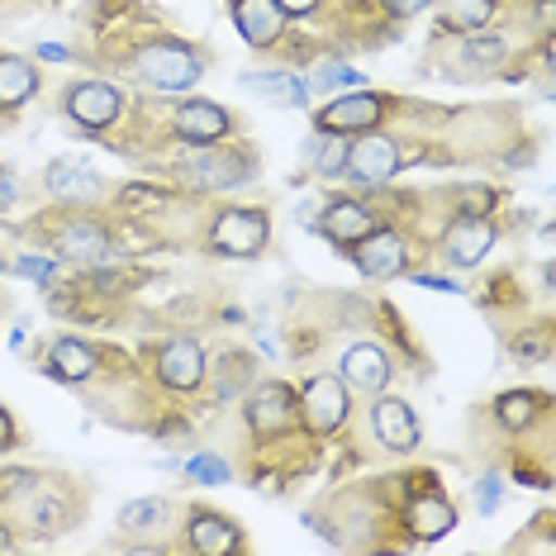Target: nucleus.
Listing matches in <instances>:
<instances>
[{
  "label": "nucleus",
  "mask_w": 556,
  "mask_h": 556,
  "mask_svg": "<svg viewBox=\"0 0 556 556\" xmlns=\"http://www.w3.org/2000/svg\"><path fill=\"white\" fill-rule=\"evenodd\" d=\"M457 528V509H452L442 495H424V500H414L409 504V533L414 538H442V533H452Z\"/></svg>",
  "instance_id": "19"
},
{
  "label": "nucleus",
  "mask_w": 556,
  "mask_h": 556,
  "mask_svg": "<svg viewBox=\"0 0 556 556\" xmlns=\"http://www.w3.org/2000/svg\"><path fill=\"white\" fill-rule=\"evenodd\" d=\"M58 248H62V257L100 262L105 257V229H96V224H72V229L58 238Z\"/></svg>",
  "instance_id": "24"
},
{
  "label": "nucleus",
  "mask_w": 556,
  "mask_h": 556,
  "mask_svg": "<svg viewBox=\"0 0 556 556\" xmlns=\"http://www.w3.org/2000/svg\"><path fill=\"white\" fill-rule=\"evenodd\" d=\"M490 243H495V224L485 214H466L447 229V262L452 267H476L490 252Z\"/></svg>",
  "instance_id": "9"
},
{
  "label": "nucleus",
  "mask_w": 556,
  "mask_h": 556,
  "mask_svg": "<svg viewBox=\"0 0 556 556\" xmlns=\"http://www.w3.org/2000/svg\"><path fill=\"white\" fill-rule=\"evenodd\" d=\"M376 119H381V100L366 96V91L333 100V105H324V115H319V124H324V129H333V134H343V129H371Z\"/></svg>",
  "instance_id": "16"
},
{
  "label": "nucleus",
  "mask_w": 556,
  "mask_h": 556,
  "mask_svg": "<svg viewBox=\"0 0 556 556\" xmlns=\"http://www.w3.org/2000/svg\"><path fill=\"white\" fill-rule=\"evenodd\" d=\"M5 547H10V538H5V533H0V552H5Z\"/></svg>",
  "instance_id": "41"
},
{
  "label": "nucleus",
  "mask_w": 556,
  "mask_h": 556,
  "mask_svg": "<svg viewBox=\"0 0 556 556\" xmlns=\"http://www.w3.org/2000/svg\"><path fill=\"white\" fill-rule=\"evenodd\" d=\"M466 58L480 62V67H500L504 43H500V39H471V43H466Z\"/></svg>",
  "instance_id": "29"
},
{
  "label": "nucleus",
  "mask_w": 556,
  "mask_h": 556,
  "mask_svg": "<svg viewBox=\"0 0 556 556\" xmlns=\"http://www.w3.org/2000/svg\"><path fill=\"white\" fill-rule=\"evenodd\" d=\"M343 386L362 390V395H381V390L390 386V357L376 343H357L343 352Z\"/></svg>",
  "instance_id": "8"
},
{
  "label": "nucleus",
  "mask_w": 556,
  "mask_h": 556,
  "mask_svg": "<svg viewBox=\"0 0 556 556\" xmlns=\"http://www.w3.org/2000/svg\"><path fill=\"white\" fill-rule=\"evenodd\" d=\"M243 91H257L267 105H281V110H300L309 100V91L300 86L295 77L286 72H267V77H243Z\"/></svg>",
  "instance_id": "21"
},
{
  "label": "nucleus",
  "mask_w": 556,
  "mask_h": 556,
  "mask_svg": "<svg viewBox=\"0 0 556 556\" xmlns=\"http://www.w3.org/2000/svg\"><path fill=\"white\" fill-rule=\"evenodd\" d=\"M357 267L366 276H376V281H390V276H400L404 271V243H400V233H366L362 238V248H357Z\"/></svg>",
  "instance_id": "14"
},
{
  "label": "nucleus",
  "mask_w": 556,
  "mask_h": 556,
  "mask_svg": "<svg viewBox=\"0 0 556 556\" xmlns=\"http://www.w3.org/2000/svg\"><path fill=\"white\" fill-rule=\"evenodd\" d=\"M447 20L462 29H480L490 20V0H447Z\"/></svg>",
  "instance_id": "27"
},
{
  "label": "nucleus",
  "mask_w": 556,
  "mask_h": 556,
  "mask_svg": "<svg viewBox=\"0 0 556 556\" xmlns=\"http://www.w3.org/2000/svg\"><path fill=\"white\" fill-rule=\"evenodd\" d=\"M390 10H395L400 20H409V15H419V10H428V0H386Z\"/></svg>",
  "instance_id": "35"
},
{
  "label": "nucleus",
  "mask_w": 556,
  "mask_h": 556,
  "mask_svg": "<svg viewBox=\"0 0 556 556\" xmlns=\"http://www.w3.org/2000/svg\"><path fill=\"white\" fill-rule=\"evenodd\" d=\"M252 172V162L243 153H233V148H205V153H195L186 162V176H191V186L200 191H233V186H243Z\"/></svg>",
  "instance_id": "3"
},
{
  "label": "nucleus",
  "mask_w": 556,
  "mask_h": 556,
  "mask_svg": "<svg viewBox=\"0 0 556 556\" xmlns=\"http://www.w3.org/2000/svg\"><path fill=\"white\" fill-rule=\"evenodd\" d=\"M48 191H53L58 200H67V205H91V200H100V176L91 162L81 157H58L53 167H48Z\"/></svg>",
  "instance_id": "7"
},
{
  "label": "nucleus",
  "mask_w": 556,
  "mask_h": 556,
  "mask_svg": "<svg viewBox=\"0 0 556 556\" xmlns=\"http://www.w3.org/2000/svg\"><path fill=\"white\" fill-rule=\"evenodd\" d=\"M191 547L205 552V556H224V552H238V547H243V538H238V528L229 523V518H219V514H195V523H191Z\"/></svg>",
  "instance_id": "20"
},
{
  "label": "nucleus",
  "mask_w": 556,
  "mask_h": 556,
  "mask_svg": "<svg viewBox=\"0 0 556 556\" xmlns=\"http://www.w3.org/2000/svg\"><path fill=\"white\" fill-rule=\"evenodd\" d=\"M124 205H148V210H157L162 205V195H153V191H138V186H129V191L119 195Z\"/></svg>",
  "instance_id": "34"
},
{
  "label": "nucleus",
  "mask_w": 556,
  "mask_h": 556,
  "mask_svg": "<svg viewBox=\"0 0 556 556\" xmlns=\"http://www.w3.org/2000/svg\"><path fill=\"white\" fill-rule=\"evenodd\" d=\"M290 419H295V395L281 381H267L248 395V424L257 433H281Z\"/></svg>",
  "instance_id": "10"
},
{
  "label": "nucleus",
  "mask_w": 556,
  "mask_h": 556,
  "mask_svg": "<svg viewBox=\"0 0 556 556\" xmlns=\"http://www.w3.org/2000/svg\"><path fill=\"white\" fill-rule=\"evenodd\" d=\"M305 153L314 157V172H319V176L348 172V143H343V138H309Z\"/></svg>",
  "instance_id": "26"
},
{
  "label": "nucleus",
  "mask_w": 556,
  "mask_h": 556,
  "mask_svg": "<svg viewBox=\"0 0 556 556\" xmlns=\"http://www.w3.org/2000/svg\"><path fill=\"white\" fill-rule=\"evenodd\" d=\"M276 5H281V10H290V15H309V10L319 5V0H276Z\"/></svg>",
  "instance_id": "37"
},
{
  "label": "nucleus",
  "mask_w": 556,
  "mask_h": 556,
  "mask_svg": "<svg viewBox=\"0 0 556 556\" xmlns=\"http://www.w3.org/2000/svg\"><path fill=\"white\" fill-rule=\"evenodd\" d=\"M419 281H424V286H433V290H447V295H452V290H457V286L447 281V276H419Z\"/></svg>",
  "instance_id": "39"
},
{
  "label": "nucleus",
  "mask_w": 556,
  "mask_h": 556,
  "mask_svg": "<svg viewBox=\"0 0 556 556\" xmlns=\"http://www.w3.org/2000/svg\"><path fill=\"white\" fill-rule=\"evenodd\" d=\"M314 86H319V91H333V86H357V72H352V67H319V72H314Z\"/></svg>",
  "instance_id": "30"
},
{
  "label": "nucleus",
  "mask_w": 556,
  "mask_h": 556,
  "mask_svg": "<svg viewBox=\"0 0 556 556\" xmlns=\"http://www.w3.org/2000/svg\"><path fill=\"white\" fill-rule=\"evenodd\" d=\"M138 77L157 91H186L200 81V58L181 43H153L138 53Z\"/></svg>",
  "instance_id": "2"
},
{
  "label": "nucleus",
  "mask_w": 556,
  "mask_h": 556,
  "mask_svg": "<svg viewBox=\"0 0 556 556\" xmlns=\"http://www.w3.org/2000/svg\"><path fill=\"white\" fill-rule=\"evenodd\" d=\"M476 504L485 514H495L500 509V480H480V485H476Z\"/></svg>",
  "instance_id": "33"
},
{
  "label": "nucleus",
  "mask_w": 556,
  "mask_h": 556,
  "mask_svg": "<svg viewBox=\"0 0 556 556\" xmlns=\"http://www.w3.org/2000/svg\"><path fill=\"white\" fill-rule=\"evenodd\" d=\"M376 438L386 442L390 452H409L419 447V419L404 400H381L376 404Z\"/></svg>",
  "instance_id": "13"
},
{
  "label": "nucleus",
  "mask_w": 556,
  "mask_h": 556,
  "mask_svg": "<svg viewBox=\"0 0 556 556\" xmlns=\"http://www.w3.org/2000/svg\"><path fill=\"white\" fill-rule=\"evenodd\" d=\"M348 172L357 176L362 186H381L400 172V153H395V138L386 134H366L362 143H348Z\"/></svg>",
  "instance_id": "6"
},
{
  "label": "nucleus",
  "mask_w": 556,
  "mask_h": 556,
  "mask_svg": "<svg viewBox=\"0 0 556 556\" xmlns=\"http://www.w3.org/2000/svg\"><path fill=\"white\" fill-rule=\"evenodd\" d=\"M10 200H15V176H10V172H0V210H5Z\"/></svg>",
  "instance_id": "38"
},
{
  "label": "nucleus",
  "mask_w": 556,
  "mask_h": 556,
  "mask_svg": "<svg viewBox=\"0 0 556 556\" xmlns=\"http://www.w3.org/2000/svg\"><path fill=\"white\" fill-rule=\"evenodd\" d=\"M224 129H229V115L214 100H186L176 110V134L191 143H214V138H224Z\"/></svg>",
  "instance_id": "15"
},
{
  "label": "nucleus",
  "mask_w": 556,
  "mask_h": 556,
  "mask_svg": "<svg viewBox=\"0 0 556 556\" xmlns=\"http://www.w3.org/2000/svg\"><path fill=\"white\" fill-rule=\"evenodd\" d=\"M191 476L195 480H210V485H219V480H229V466L214 462V457H195L191 462Z\"/></svg>",
  "instance_id": "31"
},
{
  "label": "nucleus",
  "mask_w": 556,
  "mask_h": 556,
  "mask_svg": "<svg viewBox=\"0 0 556 556\" xmlns=\"http://www.w3.org/2000/svg\"><path fill=\"white\" fill-rule=\"evenodd\" d=\"M48 371L58 376V381H86V376L96 371V352L72 343V338H58L53 343V357H48Z\"/></svg>",
  "instance_id": "22"
},
{
  "label": "nucleus",
  "mask_w": 556,
  "mask_h": 556,
  "mask_svg": "<svg viewBox=\"0 0 556 556\" xmlns=\"http://www.w3.org/2000/svg\"><path fill=\"white\" fill-rule=\"evenodd\" d=\"M233 20L243 29V39L257 48H271L286 29V10L276 0H233Z\"/></svg>",
  "instance_id": "11"
},
{
  "label": "nucleus",
  "mask_w": 556,
  "mask_h": 556,
  "mask_svg": "<svg viewBox=\"0 0 556 556\" xmlns=\"http://www.w3.org/2000/svg\"><path fill=\"white\" fill-rule=\"evenodd\" d=\"M62 105H67V115L77 124H86V129H105V124H115L124 115V96L115 91V86H105V81L72 86V91L62 96Z\"/></svg>",
  "instance_id": "5"
},
{
  "label": "nucleus",
  "mask_w": 556,
  "mask_h": 556,
  "mask_svg": "<svg viewBox=\"0 0 556 556\" xmlns=\"http://www.w3.org/2000/svg\"><path fill=\"white\" fill-rule=\"evenodd\" d=\"M39 91V67L29 58H0V110L24 105Z\"/></svg>",
  "instance_id": "18"
},
{
  "label": "nucleus",
  "mask_w": 556,
  "mask_h": 556,
  "mask_svg": "<svg viewBox=\"0 0 556 556\" xmlns=\"http://www.w3.org/2000/svg\"><path fill=\"white\" fill-rule=\"evenodd\" d=\"M210 248L224 252V257H257L267 248V214L262 210H224L219 219L210 224Z\"/></svg>",
  "instance_id": "1"
},
{
  "label": "nucleus",
  "mask_w": 556,
  "mask_h": 556,
  "mask_svg": "<svg viewBox=\"0 0 556 556\" xmlns=\"http://www.w3.org/2000/svg\"><path fill=\"white\" fill-rule=\"evenodd\" d=\"M167 523V504L162 500H134L119 509V528L124 533H153V528Z\"/></svg>",
  "instance_id": "25"
},
{
  "label": "nucleus",
  "mask_w": 556,
  "mask_h": 556,
  "mask_svg": "<svg viewBox=\"0 0 556 556\" xmlns=\"http://www.w3.org/2000/svg\"><path fill=\"white\" fill-rule=\"evenodd\" d=\"M15 267H20L24 276H34V281H48V276L58 271V262H53V257H29V252H24V257L15 262Z\"/></svg>",
  "instance_id": "32"
},
{
  "label": "nucleus",
  "mask_w": 556,
  "mask_h": 556,
  "mask_svg": "<svg viewBox=\"0 0 556 556\" xmlns=\"http://www.w3.org/2000/svg\"><path fill=\"white\" fill-rule=\"evenodd\" d=\"M324 233L333 238V243H362V238L371 233V210H362L357 200H333V205L324 210Z\"/></svg>",
  "instance_id": "17"
},
{
  "label": "nucleus",
  "mask_w": 556,
  "mask_h": 556,
  "mask_svg": "<svg viewBox=\"0 0 556 556\" xmlns=\"http://www.w3.org/2000/svg\"><path fill=\"white\" fill-rule=\"evenodd\" d=\"M39 58H48V62H62V58H67V53H62V48H58V43H43V48H39Z\"/></svg>",
  "instance_id": "40"
},
{
  "label": "nucleus",
  "mask_w": 556,
  "mask_h": 556,
  "mask_svg": "<svg viewBox=\"0 0 556 556\" xmlns=\"http://www.w3.org/2000/svg\"><path fill=\"white\" fill-rule=\"evenodd\" d=\"M157 376H162V381H167L172 390H195L200 376H205V357H200V348L191 343V338H176V343L162 348Z\"/></svg>",
  "instance_id": "12"
},
{
  "label": "nucleus",
  "mask_w": 556,
  "mask_h": 556,
  "mask_svg": "<svg viewBox=\"0 0 556 556\" xmlns=\"http://www.w3.org/2000/svg\"><path fill=\"white\" fill-rule=\"evenodd\" d=\"M300 409H305V424L319 428V433H333V428L348 424V386L343 376H314L300 395Z\"/></svg>",
  "instance_id": "4"
},
{
  "label": "nucleus",
  "mask_w": 556,
  "mask_h": 556,
  "mask_svg": "<svg viewBox=\"0 0 556 556\" xmlns=\"http://www.w3.org/2000/svg\"><path fill=\"white\" fill-rule=\"evenodd\" d=\"M538 409V395H504L500 400V424L504 428H523L528 419H533Z\"/></svg>",
  "instance_id": "28"
},
{
  "label": "nucleus",
  "mask_w": 556,
  "mask_h": 556,
  "mask_svg": "<svg viewBox=\"0 0 556 556\" xmlns=\"http://www.w3.org/2000/svg\"><path fill=\"white\" fill-rule=\"evenodd\" d=\"M24 518L39 533H58V528H67V500L53 495V490H34L29 504H24Z\"/></svg>",
  "instance_id": "23"
},
{
  "label": "nucleus",
  "mask_w": 556,
  "mask_h": 556,
  "mask_svg": "<svg viewBox=\"0 0 556 556\" xmlns=\"http://www.w3.org/2000/svg\"><path fill=\"white\" fill-rule=\"evenodd\" d=\"M5 447H15V424H10V414L0 409V452Z\"/></svg>",
  "instance_id": "36"
}]
</instances>
